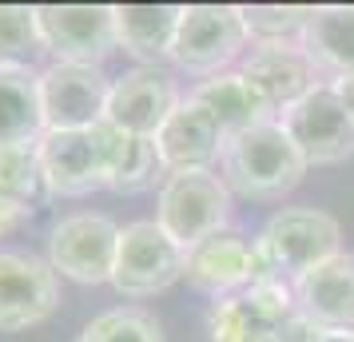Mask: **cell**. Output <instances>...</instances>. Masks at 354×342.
<instances>
[{
	"mask_svg": "<svg viewBox=\"0 0 354 342\" xmlns=\"http://www.w3.org/2000/svg\"><path fill=\"white\" fill-rule=\"evenodd\" d=\"M219 167H223V183L231 191L247 199H283L303 183L310 163L303 160V151L295 147L287 128L271 120L243 135H231Z\"/></svg>",
	"mask_w": 354,
	"mask_h": 342,
	"instance_id": "6da1fadb",
	"label": "cell"
},
{
	"mask_svg": "<svg viewBox=\"0 0 354 342\" xmlns=\"http://www.w3.org/2000/svg\"><path fill=\"white\" fill-rule=\"evenodd\" d=\"M255 243L267 255V263L295 287L315 267L342 255V227L335 215L319 207H283L267 219Z\"/></svg>",
	"mask_w": 354,
	"mask_h": 342,
	"instance_id": "7a4b0ae2",
	"label": "cell"
},
{
	"mask_svg": "<svg viewBox=\"0 0 354 342\" xmlns=\"http://www.w3.org/2000/svg\"><path fill=\"white\" fill-rule=\"evenodd\" d=\"M160 223L183 251L203 243L207 235L231 227V187L219 171H179L160 183L156 203Z\"/></svg>",
	"mask_w": 354,
	"mask_h": 342,
	"instance_id": "3957f363",
	"label": "cell"
},
{
	"mask_svg": "<svg viewBox=\"0 0 354 342\" xmlns=\"http://www.w3.org/2000/svg\"><path fill=\"white\" fill-rule=\"evenodd\" d=\"M251 44L243 8L235 4H183L179 32L171 44V60L195 76H219Z\"/></svg>",
	"mask_w": 354,
	"mask_h": 342,
	"instance_id": "277c9868",
	"label": "cell"
},
{
	"mask_svg": "<svg viewBox=\"0 0 354 342\" xmlns=\"http://www.w3.org/2000/svg\"><path fill=\"white\" fill-rule=\"evenodd\" d=\"M183 263H187V251L156 219L128 223V227H120L112 287L124 298H151L183 278Z\"/></svg>",
	"mask_w": 354,
	"mask_h": 342,
	"instance_id": "5b68a950",
	"label": "cell"
},
{
	"mask_svg": "<svg viewBox=\"0 0 354 342\" xmlns=\"http://www.w3.org/2000/svg\"><path fill=\"white\" fill-rule=\"evenodd\" d=\"M295 314L299 310L290 283H251L235 294L215 298L207 330L211 342H279Z\"/></svg>",
	"mask_w": 354,
	"mask_h": 342,
	"instance_id": "8992f818",
	"label": "cell"
},
{
	"mask_svg": "<svg viewBox=\"0 0 354 342\" xmlns=\"http://www.w3.org/2000/svg\"><path fill=\"white\" fill-rule=\"evenodd\" d=\"M36 28L56 64L100 68L108 52L120 48L112 4H36Z\"/></svg>",
	"mask_w": 354,
	"mask_h": 342,
	"instance_id": "52a82bcc",
	"label": "cell"
},
{
	"mask_svg": "<svg viewBox=\"0 0 354 342\" xmlns=\"http://www.w3.org/2000/svg\"><path fill=\"white\" fill-rule=\"evenodd\" d=\"M112 80L88 64H56L40 72V115L44 131H92L108 115Z\"/></svg>",
	"mask_w": 354,
	"mask_h": 342,
	"instance_id": "ba28073f",
	"label": "cell"
},
{
	"mask_svg": "<svg viewBox=\"0 0 354 342\" xmlns=\"http://www.w3.org/2000/svg\"><path fill=\"white\" fill-rule=\"evenodd\" d=\"M115 251H120V227L108 215H68L48 235V263L52 271L76 278V283H112Z\"/></svg>",
	"mask_w": 354,
	"mask_h": 342,
	"instance_id": "9c48e42d",
	"label": "cell"
},
{
	"mask_svg": "<svg viewBox=\"0 0 354 342\" xmlns=\"http://www.w3.org/2000/svg\"><path fill=\"white\" fill-rule=\"evenodd\" d=\"M279 124L287 128L306 163H338L354 155V120L338 99L335 84H319L315 92H306L279 115Z\"/></svg>",
	"mask_w": 354,
	"mask_h": 342,
	"instance_id": "30bf717a",
	"label": "cell"
},
{
	"mask_svg": "<svg viewBox=\"0 0 354 342\" xmlns=\"http://www.w3.org/2000/svg\"><path fill=\"white\" fill-rule=\"evenodd\" d=\"M60 303V278L48 259L0 251V330H28Z\"/></svg>",
	"mask_w": 354,
	"mask_h": 342,
	"instance_id": "8fae6325",
	"label": "cell"
},
{
	"mask_svg": "<svg viewBox=\"0 0 354 342\" xmlns=\"http://www.w3.org/2000/svg\"><path fill=\"white\" fill-rule=\"evenodd\" d=\"M179 99L183 96H179L171 72L140 64V68H131V72H124L120 80H112V96H108L104 124H112L120 131H131V135L156 140V131L179 108Z\"/></svg>",
	"mask_w": 354,
	"mask_h": 342,
	"instance_id": "7c38bea8",
	"label": "cell"
},
{
	"mask_svg": "<svg viewBox=\"0 0 354 342\" xmlns=\"http://www.w3.org/2000/svg\"><path fill=\"white\" fill-rule=\"evenodd\" d=\"M227 135L223 128L203 112L192 96L179 99V108L163 128L156 131V151H160L163 175H179V171H215V163L223 160Z\"/></svg>",
	"mask_w": 354,
	"mask_h": 342,
	"instance_id": "4fadbf2b",
	"label": "cell"
},
{
	"mask_svg": "<svg viewBox=\"0 0 354 342\" xmlns=\"http://www.w3.org/2000/svg\"><path fill=\"white\" fill-rule=\"evenodd\" d=\"M40 163L48 175L52 196L80 199L108 187V167H104V147L96 128L92 131H44L40 140Z\"/></svg>",
	"mask_w": 354,
	"mask_h": 342,
	"instance_id": "5bb4252c",
	"label": "cell"
},
{
	"mask_svg": "<svg viewBox=\"0 0 354 342\" xmlns=\"http://www.w3.org/2000/svg\"><path fill=\"white\" fill-rule=\"evenodd\" d=\"M295 310L315 330H354V251H342L299 278Z\"/></svg>",
	"mask_w": 354,
	"mask_h": 342,
	"instance_id": "9a60e30c",
	"label": "cell"
},
{
	"mask_svg": "<svg viewBox=\"0 0 354 342\" xmlns=\"http://www.w3.org/2000/svg\"><path fill=\"white\" fill-rule=\"evenodd\" d=\"M239 72L263 92V99L274 108V115H283L290 104H299L306 92L319 88V68L310 64V56L303 52V40H295V44H255Z\"/></svg>",
	"mask_w": 354,
	"mask_h": 342,
	"instance_id": "2e32d148",
	"label": "cell"
},
{
	"mask_svg": "<svg viewBox=\"0 0 354 342\" xmlns=\"http://www.w3.org/2000/svg\"><path fill=\"white\" fill-rule=\"evenodd\" d=\"M251 263H255V239H247L235 227H223L187 251L183 278L199 291L223 298L251 283Z\"/></svg>",
	"mask_w": 354,
	"mask_h": 342,
	"instance_id": "e0dca14e",
	"label": "cell"
},
{
	"mask_svg": "<svg viewBox=\"0 0 354 342\" xmlns=\"http://www.w3.org/2000/svg\"><path fill=\"white\" fill-rule=\"evenodd\" d=\"M187 96H192L203 112H211V120L223 128L227 140L259 128V124L279 120L274 108L263 99V92H259L243 72H235V68H231V72H219V76H207V80H199Z\"/></svg>",
	"mask_w": 354,
	"mask_h": 342,
	"instance_id": "ac0fdd59",
	"label": "cell"
},
{
	"mask_svg": "<svg viewBox=\"0 0 354 342\" xmlns=\"http://www.w3.org/2000/svg\"><path fill=\"white\" fill-rule=\"evenodd\" d=\"M112 12L115 44L128 56L151 68H160V60H171L183 4H112Z\"/></svg>",
	"mask_w": 354,
	"mask_h": 342,
	"instance_id": "d6986e66",
	"label": "cell"
},
{
	"mask_svg": "<svg viewBox=\"0 0 354 342\" xmlns=\"http://www.w3.org/2000/svg\"><path fill=\"white\" fill-rule=\"evenodd\" d=\"M303 52L319 72L335 80L354 76V4H322L310 8L303 28Z\"/></svg>",
	"mask_w": 354,
	"mask_h": 342,
	"instance_id": "ffe728a7",
	"label": "cell"
},
{
	"mask_svg": "<svg viewBox=\"0 0 354 342\" xmlns=\"http://www.w3.org/2000/svg\"><path fill=\"white\" fill-rule=\"evenodd\" d=\"M100 147H104V167H108V187L112 191H144L163 175L160 151H156V140L147 135H131V131H120L112 124H100L96 128ZM167 180V175H163Z\"/></svg>",
	"mask_w": 354,
	"mask_h": 342,
	"instance_id": "44dd1931",
	"label": "cell"
},
{
	"mask_svg": "<svg viewBox=\"0 0 354 342\" xmlns=\"http://www.w3.org/2000/svg\"><path fill=\"white\" fill-rule=\"evenodd\" d=\"M44 135L40 115V72L0 68V147L36 144Z\"/></svg>",
	"mask_w": 354,
	"mask_h": 342,
	"instance_id": "7402d4cb",
	"label": "cell"
},
{
	"mask_svg": "<svg viewBox=\"0 0 354 342\" xmlns=\"http://www.w3.org/2000/svg\"><path fill=\"white\" fill-rule=\"evenodd\" d=\"M0 191L12 203H20L24 211H40L52 199V187H48V175H44L36 144L0 147Z\"/></svg>",
	"mask_w": 354,
	"mask_h": 342,
	"instance_id": "603a6c76",
	"label": "cell"
},
{
	"mask_svg": "<svg viewBox=\"0 0 354 342\" xmlns=\"http://www.w3.org/2000/svg\"><path fill=\"white\" fill-rule=\"evenodd\" d=\"M72 342H163V326L144 307H115L96 314Z\"/></svg>",
	"mask_w": 354,
	"mask_h": 342,
	"instance_id": "cb8c5ba5",
	"label": "cell"
},
{
	"mask_svg": "<svg viewBox=\"0 0 354 342\" xmlns=\"http://www.w3.org/2000/svg\"><path fill=\"white\" fill-rule=\"evenodd\" d=\"M36 52H44L36 4H0V68H32Z\"/></svg>",
	"mask_w": 354,
	"mask_h": 342,
	"instance_id": "d4e9b609",
	"label": "cell"
},
{
	"mask_svg": "<svg viewBox=\"0 0 354 342\" xmlns=\"http://www.w3.org/2000/svg\"><path fill=\"white\" fill-rule=\"evenodd\" d=\"M243 20L255 44H295L310 20L306 4H243Z\"/></svg>",
	"mask_w": 354,
	"mask_h": 342,
	"instance_id": "484cf974",
	"label": "cell"
},
{
	"mask_svg": "<svg viewBox=\"0 0 354 342\" xmlns=\"http://www.w3.org/2000/svg\"><path fill=\"white\" fill-rule=\"evenodd\" d=\"M28 215H32V211H24L20 203H12V199H8L4 191H0V235H8V231H17L20 223L28 219Z\"/></svg>",
	"mask_w": 354,
	"mask_h": 342,
	"instance_id": "4316f807",
	"label": "cell"
},
{
	"mask_svg": "<svg viewBox=\"0 0 354 342\" xmlns=\"http://www.w3.org/2000/svg\"><path fill=\"white\" fill-rule=\"evenodd\" d=\"M335 92H338V99L346 104V112H351V120H354V76H346V80H335Z\"/></svg>",
	"mask_w": 354,
	"mask_h": 342,
	"instance_id": "83f0119b",
	"label": "cell"
},
{
	"mask_svg": "<svg viewBox=\"0 0 354 342\" xmlns=\"http://www.w3.org/2000/svg\"><path fill=\"white\" fill-rule=\"evenodd\" d=\"M310 342H354V330H315Z\"/></svg>",
	"mask_w": 354,
	"mask_h": 342,
	"instance_id": "f1b7e54d",
	"label": "cell"
}]
</instances>
